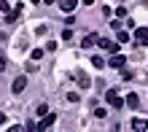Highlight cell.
Here are the masks:
<instances>
[{
	"mask_svg": "<svg viewBox=\"0 0 148 132\" xmlns=\"http://www.w3.org/2000/svg\"><path fill=\"white\" fill-rule=\"evenodd\" d=\"M32 62H38V59H43V49H32Z\"/></svg>",
	"mask_w": 148,
	"mask_h": 132,
	"instance_id": "cell-15",
	"label": "cell"
},
{
	"mask_svg": "<svg viewBox=\"0 0 148 132\" xmlns=\"http://www.w3.org/2000/svg\"><path fill=\"white\" fill-rule=\"evenodd\" d=\"M22 11H24V6H22V3H19V6H14L11 11L5 14V22H8V24H11V22H16V19L22 16Z\"/></svg>",
	"mask_w": 148,
	"mask_h": 132,
	"instance_id": "cell-7",
	"label": "cell"
},
{
	"mask_svg": "<svg viewBox=\"0 0 148 132\" xmlns=\"http://www.w3.org/2000/svg\"><path fill=\"white\" fill-rule=\"evenodd\" d=\"M24 89H27V76H16L14 84H11V92H14V94H22Z\"/></svg>",
	"mask_w": 148,
	"mask_h": 132,
	"instance_id": "cell-3",
	"label": "cell"
},
{
	"mask_svg": "<svg viewBox=\"0 0 148 132\" xmlns=\"http://www.w3.org/2000/svg\"><path fill=\"white\" fill-rule=\"evenodd\" d=\"M75 81H78V86H81V89H89V86H92V78H89V76H84V73H78V76H75Z\"/></svg>",
	"mask_w": 148,
	"mask_h": 132,
	"instance_id": "cell-9",
	"label": "cell"
},
{
	"mask_svg": "<svg viewBox=\"0 0 148 132\" xmlns=\"http://www.w3.org/2000/svg\"><path fill=\"white\" fill-rule=\"evenodd\" d=\"M132 129H137V132H143V129H148V121L145 119H132V124H129Z\"/></svg>",
	"mask_w": 148,
	"mask_h": 132,
	"instance_id": "cell-10",
	"label": "cell"
},
{
	"mask_svg": "<svg viewBox=\"0 0 148 132\" xmlns=\"http://www.w3.org/2000/svg\"><path fill=\"white\" fill-rule=\"evenodd\" d=\"M105 100H108V105H110V108H116V111H121V108H124V100H121V94H119L116 89H108V92H105Z\"/></svg>",
	"mask_w": 148,
	"mask_h": 132,
	"instance_id": "cell-1",
	"label": "cell"
},
{
	"mask_svg": "<svg viewBox=\"0 0 148 132\" xmlns=\"http://www.w3.org/2000/svg\"><path fill=\"white\" fill-rule=\"evenodd\" d=\"M54 121H57V113H43L40 121H38V129H49V127H54Z\"/></svg>",
	"mask_w": 148,
	"mask_h": 132,
	"instance_id": "cell-4",
	"label": "cell"
},
{
	"mask_svg": "<svg viewBox=\"0 0 148 132\" xmlns=\"http://www.w3.org/2000/svg\"><path fill=\"white\" fill-rule=\"evenodd\" d=\"M97 46L102 51H108V54H116L119 51V41H108V38H97Z\"/></svg>",
	"mask_w": 148,
	"mask_h": 132,
	"instance_id": "cell-2",
	"label": "cell"
},
{
	"mask_svg": "<svg viewBox=\"0 0 148 132\" xmlns=\"http://www.w3.org/2000/svg\"><path fill=\"white\" fill-rule=\"evenodd\" d=\"M116 16H119V19H124V16H127V8L119 6V8H116Z\"/></svg>",
	"mask_w": 148,
	"mask_h": 132,
	"instance_id": "cell-16",
	"label": "cell"
},
{
	"mask_svg": "<svg viewBox=\"0 0 148 132\" xmlns=\"http://www.w3.org/2000/svg\"><path fill=\"white\" fill-rule=\"evenodd\" d=\"M92 65L102 70V67H105V59H102V57H92Z\"/></svg>",
	"mask_w": 148,
	"mask_h": 132,
	"instance_id": "cell-14",
	"label": "cell"
},
{
	"mask_svg": "<svg viewBox=\"0 0 148 132\" xmlns=\"http://www.w3.org/2000/svg\"><path fill=\"white\" fill-rule=\"evenodd\" d=\"M43 113H49V105H46V102L38 105V116H43Z\"/></svg>",
	"mask_w": 148,
	"mask_h": 132,
	"instance_id": "cell-17",
	"label": "cell"
},
{
	"mask_svg": "<svg viewBox=\"0 0 148 132\" xmlns=\"http://www.w3.org/2000/svg\"><path fill=\"white\" fill-rule=\"evenodd\" d=\"M116 41H119V43H127V41H129V32H127V30H119Z\"/></svg>",
	"mask_w": 148,
	"mask_h": 132,
	"instance_id": "cell-13",
	"label": "cell"
},
{
	"mask_svg": "<svg viewBox=\"0 0 148 132\" xmlns=\"http://www.w3.org/2000/svg\"><path fill=\"white\" fill-rule=\"evenodd\" d=\"M75 6H78V0H59V8H62L65 14H73Z\"/></svg>",
	"mask_w": 148,
	"mask_h": 132,
	"instance_id": "cell-8",
	"label": "cell"
},
{
	"mask_svg": "<svg viewBox=\"0 0 148 132\" xmlns=\"http://www.w3.org/2000/svg\"><path fill=\"white\" fill-rule=\"evenodd\" d=\"M124 65H127V57H124V54H119V51H116V54H110V59H108V67H116V70H121Z\"/></svg>",
	"mask_w": 148,
	"mask_h": 132,
	"instance_id": "cell-5",
	"label": "cell"
},
{
	"mask_svg": "<svg viewBox=\"0 0 148 132\" xmlns=\"http://www.w3.org/2000/svg\"><path fill=\"white\" fill-rule=\"evenodd\" d=\"M67 100H70V102H78L81 97H78V92H70V94H67Z\"/></svg>",
	"mask_w": 148,
	"mask_h": 132,
	"instance_id": "cell-21",
	"label": "cell"
},
{
	"mask_svg": "<svg viewBox=\"0 0 148 132\" xmlns=\"http://www.w3.org/2000/svg\"><path fill=\"white\" fill-rule=\"evenodd\" d=\"M135 43L137 46H148V27H137L135 30Z\"/></svg>",
	"mask_w": 148,
	"mask_h": 132,
	"instance_id": "cell-6",
	"label": "cell"
},
{
	"mask_svg": "<svg viewBox=\"0 0 148 132\" xmlns=\"http://www.w3.org/2000/svg\"><path fill=\"white\" fill-rule=\"evenodd\" d=\"M121 78H124V81H129V78H132V70H124V67H121Z\"/></svg>",
	"mask_w": 148,
	"mask_h": 132,
	"instance_id": "cell-19",
	"label": "cell"
},
{
	"mask_svg": "<svg viewBox=\"0 0 148 132\" xmlns=\"http://www.w3.org/2000/svg\"><path fill=\"white\" fill-rule=\"evenodd\" d=\"M92 3H94V0H84V6H92Z\"/></svg>",
	"mask_w": 148,
	"mask_h": 132,
	"instance_id": "cell-23",
	"label": "cell"
},
{
	"mask_svg": "<svg viewBox=\"0 0 148 132\" xmlns=\"http://www.w3.org/2000/svg\"><path fill=\"white\" fill-rule=\"evenodd\" d=\"M97 38H100L97 32H89V35H86V38H84V49H92L94 43H97Z\"/></svg>",
	"mask_w": 148,
	"mask_h": 132,
	"instance_id": "cell-11",
	"label": "cell"
},
{
	"mask_svg": "<svg viewBox=\"0 0 148 132\" xmlns=\"http://www.w3.org/2000/svg\"><path fill=\"white\" fill-rule=\"evenodd\" d=\"M124 105H129V108H137V105H140V97H137V94H129V97L124 100Z\"/></svg>",
	"mask_w": 148,
	"mask_h": 132,
	"instance_id": "cell-12",
	"label": "cell"
},
{
	"mask_svg": "<svg viewBox=\"0 0 148 132\" xmlns=\"http://www.w3.org/2000/svg\"><path fill=\"white\" fill-rule=\"evenodd\" d=\"M43 3H46V6H51V3H57V0H43Z\"/></svg>",
	"mask_w": 148,
	"mask_h": 132,
	"instance_id": "cell-22",
	"label": "cell"
},
{
	"mask_svg": "<svg viewBox=\"0 0 148 132\" xmlns=\"http://www.w3.org/2000/svg\"><path fill=\"white\" fill-rule=\"evenodd\" d=\"M70 38H73V30H70V27L62 30V41H70Z\"/></svg>",
	"mask_w": 148,
	"mask_h": 132,
	"instance_id": "cell-18",
	"label": "cell"
},
{
	"mask_svg": "<svg viewBox=\"0 0 148 132\" xmlns=\"http://www.w3.org/2000/svg\"><path fill=\"white\" fill-rule=\"evenodd\" d=\"M105 113H108L105 108H97V111H94V116H97V119H105Z\"/></svg>",
	"mask_w": 148,
	"mask_h": 132,
	"instance_id": "cell-20",
	"label": "cell"
}]
</instances>
